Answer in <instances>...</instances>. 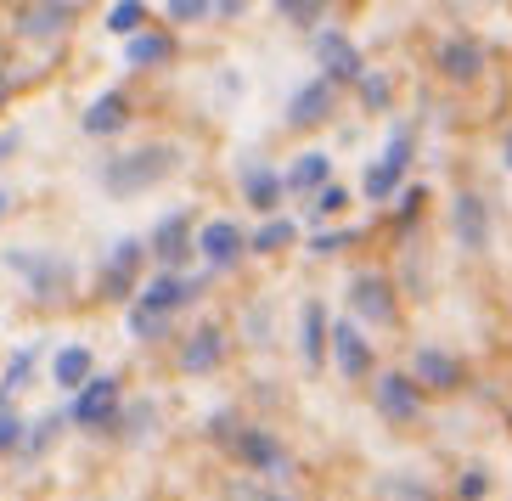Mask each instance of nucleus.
<instances>
[{
	"instance_id": "nucleus-20",
	"label": "nucleus",
	"mask_w": 512,
	"mask_h": 501,
	"mask_svg": "<svg viewBox=\"0 0 512 501\" xmlns=\"http://www.w3.org/2000/svg\"><path fill=\"white\" fill-rule=\"evenodd\" d=\"M197 248H203V259H209L214 271L237 265V254H242V231H237V220H209V226H203V237H197Z\"/></svg>"
},
{
	"instance_id": "nucleus-24",
	"label": "nucleus",
	"mask_w": 512,
	"mask_h": 501,
	"mask_svg": "<svg viewBox=\"0 0 512 501\" xmlns=\"http://www.w3.org/2000/svg\"><path fill=\"white\" fill-rule=\"evenodd\" d=\"M34 355H40V344L12 350V361H6V372H0V406H12V395H23V383L34 378Z\"/></svg>"
},
{
	"instance_id": "nucleus-40",
	"label": "nucleus",
	"mask_w": 512,
	"mask_h": 501,
	"mask_svg": "<svg viewBox=\"0 0 512 501\" xmlns=\"http://www.w3.org/2000/svg\"><path fill=\"white\" fill-rule=\"evenodd\" d=\"M287 17H293V23H316L321 12H316V6H287Z\"/></svg>"
},
{
	"instance_id": "nucleus-39",
	"label": "nucleus",
	"mask_w": 512,
	"mask_h": 501,
	"mask_svg": "<svg viewBox=\"0 0 512 501\" xmlns=\"http://www.w3.org/2000/svg\"><path fill=\"white\" fill-rule=\"evenodd\" d=\"M344 243H349L344 231H332V237H310V248H316V254H338Z\"/></svg>"
},
{
	"instance_id": "nucleus-25",
	"label": "nucleus",
	"mask_w": 512,
	"mask_h": 501,
	"mask_svg": "<svg viewBox=\"0 0 512 501\" xmlns=\"http://www.w3.org/2000/svg\"><path fill=\"white\" fill-rule=\"evenodd\" d=\"M242 192H248V203H254V209L271 214L276 203H282V175H276V169H254V175L242 181Z\"/></svg>"
},
{
	"instance_id": "nucleus-15",
	"label": "nucleus",
	"mask_w": 512,
	"mask_h": 501,
	"mask_svg": "<svg viewBox=\"0 0 512 501\" xmlns=\"http://www.w3.org/2000/svg\"><path fill=\"white\" fill-rule=\"evenodd\" d=\"M332 350H338V372L344 378H366L372 372V344L361 338L355 321H332Z\"/></svg>"
},
{
	"instance_id": "nucleus-5",
	"label": "nucleus",
	"mask_w": 512,
	"mask_h": 501,
	"mask_svg": "<svg viewBox=\"0 0 512 501\" xmlns=\"http://www.w3.org/2000/svg\"><path fill=\"white\" fill-rule=\"evenodd\" d=\"M451 231H456V243H462L467 254H484V248H490V203H484L479 192H456Z\"/></svg>"
},
{
	"instance_id": "nucleus-36",
	"label": "nucleus",
	"mask_w": 512,
	"mask_h": 501,
	"mask_svg": "<svg viewBox=\"0 0 512 501\" xmlns=\"http://www.w3.org/2000/svg\"><path fill=\"white\" fill-rule=\"evenodd\" d=\"M164 327L169 321H158V316H130V338H147V344L152 338H164Z\"/></svg>"
},
{
	"instance_id": "nucleus-16",
	"label": "nucleus",
	"mask_w": 512,
	"mask_h": 501,
	"mask_svg": "<svg viewBox=\"0 0 512 501\" xmlns=\"http://www.w3.org/2000/svg\"><path fill=\"white\" fill-rule=\"evenodd\" d=\"M439 68H445V79H456V85H473V79L484 74V46L467 40V34H456V40L439 46Z\"/></svg>"
},
{
	"instance_id": "nucleus-11",
	"label": "nucleus",
	"mask_w": 512,
	"mask_h": 501,
	"mask_svg": "<svg viewBox=\"0 0 512 501\" xmlns=\"http://www.w3.org/2000/svg\"><path fill=\"white\" fill-rule=\"evenodd\" d=\"M377 411L389 423H417L422 417V389L406 378V372H383L377 378Z\"/></svg>"
},
{
	"instance_id": "nucleus-33",
	"label": "nucleus",
	"mask_w": 512,
	"mask_h": 501,
	"mask_svg": "<svg viewBox=\"0 0 512 501\" xmlns=\"http://www.w3.org/2000/svg\"><path fill=\"white\" fill-rule=\"evenodd\" d=\"M484 490H490V479H484L479 468H467L462 479H456V501H484Z\"/></svg>"
},
{
	"instance_id": "nucleus-30",
	"label": "nucleus",
	"mask_w": 512,
	"mask_h": 501,
	"mask_svg": "<svg viewBox=\"0 0 512 501\" xmlns=\"http://www.w3.org/2000/svg\"><path fill=\"white\" fill-rule=\"evenodd\" d=\"M23 451V417H17V406H0V456Z\"/></svg>"
},
{
	"instance_id": "nucleus-35",
	"label": "nucleus",
	"mask_w": 512,
	"mask_h": 501,
	"mask_svg": "<svg viewBox=\"0 0 512 501\" xmlns=\"http://www.w3.org/2000/svg\"><path fill=\"white\" fill-rule=\"evenodd\" d=\"M344 203H349L344 186H321V192H316V214H338Z\"/></svg>"
},
{
	"instance_id": "nucleus-17",
	"label": "nucleus",
	"mask_w": 512,
	"mask_h": 501,
	"mask_svg": "<svg viewBox=\"0 0 512 501\" xmlns=\"http://www.w3.org/2000/svg\"><path fill=\"white\" fill-rule=\"evenodd\" d=\"M332 85L327 79H310V85H299V91H293V102H287V124H293V130H310V124H321L332 113Z\"/></svg>"
},
{
	"instance_id": "nucleus-22",
	"label": "nucleus",
	"mask_w": 512,
	"mask_h": 501,
	"mask_svg": "<svg viewBox=\"0 0 512 501\" xmlns=\"http://www.w3.org/2000/svg\"><path fill=\"white\" fill-rule=\"evenodd\" d=\"M91 361H96V355L85 350V344H62L57 361H51V378H57V389H74V395H79V389H85V383L96 378Z\"/></svg>"
},
{
	"instance_id": "nucleus-32",
	"label": "nucleus",
	"mask_w": 512,
	"mask_h": 501,
	"mask_svg": "<svg viewBox=\"0 0 512 501\" xmlns=\"http://www.w3.org/2000/svg\"><path fill=\"white\" fill-rule=\"evenodd\" d=\"M62 434V417H46V423L34 428V434H23V456H40V451H51V440Z\"/></svg>"
},
{
	"instance_id": "nucleus-29",
	"label": "nucleus",
	"mask_w": 512,
	"mask_h": 501,
	"mask_svg": "<svg viewBox=\"0 0 512 501\" xmlns=\"http://www.w3.org/2000/svg\"><path fill=\"white\" fill-rule=\"evenodd\" d=\"M355 85H361V102L372 107V113H383V107H389V74H377V68H372V74H361Z\"/></svg>"
},
{
	"instance_id": "nucleus-38",
	"label": "nucleus",
	"mask_w": 512,
	"mask_h": 501,
	"mask_svg": "<svg viewBox=\"0 0 512 501\" xmlns=\"http://www.w3.org/2000/svg\"><path fill=\"white\" fill-rule=\"evenodd\" d=\"M417 209H422V186H411L406 198H400V226H406V220H417Z\"/></svg>"
},
{
	"instance_id": "nucleus-7",
	"label": "nucleus",
	"mask_w": 512,
	"mask_h": 501,
	"mask_svg": "<svg viewBox=\"0 0 512 501\" xmlns=\"http://www.w3.org/2000/svg\"><path fill=\"white\" fill-rule=\"evenodd\" d=\"M68 417H74L79 428H102V423H113L119 417V378H91L85 389L74 395V406H68Z\"/></svg>"
},
{
	"instance_id": "nucleus-41",
	"label": "nucleus",
	"mask_w": 512,
	"mask_h": 501,
	"mask_svg": "<svg viewBox=\"0 0 512 501\" xmlns=\"http://www.w3.org/2000/svg\"><path fill=\"white\" fill-rule=\"evenodd\" d=\"M6 209H12V192H6V186H0V220H6Z\"/></svg>"
},
{
	"instance_id": "nucleus-21",
	"label": "nucleus",
	"mask_w": 512,
	"mask_h": 501,
	"mask_svg": "<svg viewBox=\"0 0 512 501\" xmlns=\"http://www.w3.org/2000/svg\"><path fill=\"white\" fill-rule=\"evenodd\" d=\"M124 124H130V102L119 91H102L85 107V136H119Z\"/></svg>"
},
{
	"instance_id": "nucleus-2",
	"label": "nucleus",
	"mask_w": 512,
	"mask_h": 501,
	"mask_svg": "<svg viewBox=\"0 0 512 501\" xmlns=\"http://www.w3.org/2000/svg\"><path fill=\"white\" fill-rule=\"evenodd\" d=\"M406 169H411V130H394L389 147H383V158H377V164H366L361 192H366L372 203L394 198V192H400V181H406Z\"/></svg>"
},
{
	"instance_id": "nucleus-13",
	"label": "nucleus",
	"mask_w": 512,
	"mask_h": 501,
	"mask_svg": "<svg viewBox=\"0 0 512 501\" xmlns=\"http://www.w3.org/2000/svg\"><path fill=\"white\" fill-rule=\"evenodd\" d=\"M68 23H74V6H57V0H46V6H23V12L12 17V29L23 34V40H57Z\"/></svg>"
},
{
	"instance_id": "nucleus-4",
	"label": "nucleus",
	"mask_w": 512,
	"mask_h": 501,
	"mask_svg": "<svg viewBox=\"0 0 512 501\" xmlns=\"http://www.w3.org/2000/svg\"><path fill=\"white\" fill-rule=\"evenodd\" d=\"M316 62H321V79H327L332 91L366 74V68H361V51H355V40H349V34H338V29H321V34H316Z\"/></svg>"
},
{
	"instance_id": "nucleus-27",
	"label": "nucleus",
	"mask_w": 512,
	"mask_h": 501,
	"mask_svg": "<svg viewBox=\"0 0 512 501\" xmlns=\"http://www.w3.org/2000/svg\"><path fill=\"white\" fill-rule=\"evenodd\" d=\"M293 237H299V220H287V214H271V220H265V226L254 231V248H259V254H276V248H287Z\"/></svg>"
},
{
	"instance_id": "nucleus-43",
	"label": "nucleus",
	"mask_w": 512,
	"mask_h": 501,
	"mask_svg": "<svg viewBox=\"0 0 512 501\" xmlns=\"http://www.w3.org/2000/svg\"><path fill=\"white\" fill-rule=\"evenodd\" d=\"M265 501H287V496H265Z\"/></svg>"
},
{
	"instance_id": "nucleus-18",
	"label": "nucleus",
	"mask_w": 512,
	"mask_h": 501,
	"mask_svg": "<svg viewBox=\"0 0 512 501\" xmlns=\"http://www.w3.org/2000/svg\"><path fill=\"white\" fill-rule=\"evenodd\" d=\"M411 361L417 366H411L406 378L417 383V389L422 383H428V389H456V383H462V361H456L451 350H417Z\"/></svg>"
},
{
	"instance_id": "nucleus-1",
	"label": "nucleus",
	"mask_w": 512,
	"mask_h": 501,
	"mask_svg": "<svg viewBox=\"0 0 512 501\" xmlns=\"http://www.w3.org/2000/svg\"><path fill=\"white\" fill-rule=\"evenodd\" d=\"M175 169H181V152L164 147V141L130 147V152H119V158L102 169V192L107 198H141L147 186H158L164 175H175Z\"/></svg>"
},
{
	"instance_id": "nucleus-31",
	"label": "nucleus",
	"mask_w": 512,
	"mask_h": 501,
	"mask_svg": "<svg viewBox=\"0 0 512 501\" xmlns=\"http://www.w3.org/2000/svg\"><path fill=\"white\" fill-rule=\"evenodd\" d=\"M383 496L389 501H434V490L422 479H383Z\"/></svg>"
},
{
	"instance_id": "nucleus-42",
	"label": "nucleus",
	"mask_w": 512,
	"mask_h": 501,
	"mask_svg": "<svg viewBox=\"0 0 512 501\" xmlns=\"http://www.w3.org/2000/svg\"><path fill=\"white\" fill-rule=\"evenodd\" d=\"M507 169H512V130H507Z\"/></svg>"
},
{
	"instance_id": "nucleus-28",
	"label": "nucleus",
	"mask_w": 512,
	"mask_h": 501,
	"mask_svg": "<svg viewBox=\"0 0 512 501\" xmlns=\"http://www.w3.org/2000/svg\"><path fill=\"white\" fill-rule=\"evenodd\" d=\"M141 23H147V6H141V0H124V6L107 12V29H113V34H136Z\"/></svg>"
},
{
	"instance_id": "nucleus-3",
	"label": "nucleus",
	"mask_w": 512,
	"mask_h": 501,
	"mask_svg": "<svg viewBox=\"0 0 512 501\" xmlns=\"http://www.w3.org/2000/svg\"><path fill=\"white\" fill-rule=\"evenodd\" d=\"M6 271H12L34 299H57L62 293V259L46 254V248H12V254H6Z\"/></svg>"
},
{
	"instance_id": "nucleus-6",
	"label": "nucleus",
	"mask_w": 512,
	"mask_h": 501,
	"mask_svg": "<svg viewBox=\"0 0 512 501\" xmlns=\"http://www.w3.org/2000/svg\"><path fill=\"white\" fill-rule=\"evenodd\" d=\"M197 293H203V282H186V276H152L147 288H141V299H136V316H158V321H169V310H181V304H192Z\"/></svg>"
},
{
	"instance_id": "nucleus-37",
	"label": "nucleus",
	"mask_w": 512,
	"mask_h": 501,
	"mask_svg": "<svg viewBox=\"0 0 512 501\" xmlns=\"http://www.w3.org/2000/svg\"><path fill=\"white\" fill-rule=\"evenodd\" d=\"M141 428H152V400H136V411H130V428H124V434H141Z\"/></svg>"
},
{
	"instance_id": "nucleus-14",
	"label": "nucleus",
	"mask_w": 512,
	"mask_h": 501,
	"mask_svg": "<svg viewBox=\"0 0 512 501\" xmlns=\"http://www.w3.org/2000/svg\"><path fill=\"white\" fill-rule=\"evenodd\" d=\"M141 259H147V248L136 243V237H124L119 248H113V254H107V265H102V293L107 299H124V293H130V282H136V271H141Z\"/></svg>"
},
{
	"instance_id": "nucleus-10",
	"label": "nucleus",
	"mask_w": 512,
	"mask_h": 501,
	"mask_svg": "<svg viewBox=\"0 0 512 501\" xmlns=\"http://www.w3.org/2000/svg\"><path fill=\"white\" fill-rule=\"evenodd\" d=\"M147 254L164 265V276H175L186 265V254H192V220H186V214H164V220H158V231H152Z\"/></svg>"
},
{
	"instance_id": "nucleus-26",
	"label": "nucleus",
	"mask_w": 512,
	"mask_h": 501,
	"mask_svg": "<svg viewBox=\"0 0 512 501\" xmlns=\"http://www.w3.org/2000/svg\"><path fill=\"white\" fill-rule=\"evenodd\" d=\"M299 327H304V366H321V338H327V310H321V304H304Z\"/></svg>"
},
{
	"instance_id": "nucleus-34",
	"label": "nucleus",
	"mask_w": 512,
	"mask_h": 501,
	"mask_svg": "<svg viewBox=\"0 0 512 501\" xmlns=\"http://www.w3.org/2000/svg\"><path fill=\"white\" fill-rule=\"evenodd\" d=\"M169 17L175 23H203L209 17V0H169Z\"/></svg>"
},
{
	"instance_id": "nucleus-12",
	"label": "nucleus",
	"mask_w": 512,
	"mask_h": 501,
	"mask_svg": "<svg viewBox=\"0 0 512 501\" xmlns=\"http://www.w3.org/2000/svg\"><path fill=\"white\" fill-rule=\"evenodd\" d=\"M226 361V333L220 327H192V338L181 344V372L186 378H203Z\"/></svg>"
},
{
	"instance_id": "nucleus-19",
	"label": "nucleus",
	"mask_w": 512,
	"mask_h": 501,
	"mask_svg": "<svg viewBox=\"0 0 512 501\" xmlns=\"http://www.w3.org/2000/svg\"><path fill=\"white\" fill-rule=\"evenodd\" d=\"M321 186H332V158L327 152H299L282 175V192H310L316 198Z\"/></svg>"
},
{
	"instance_id": "nucleus-8",
	"label": "nucleus",
	"mask_w": 512,
	"mask_h": 501,
	"mask_svg": "<svg viewBox=\"0 0 512 501\" xmlns=\"http://www.w3.org/2000/svg\"><path fill=\"white\" fill-rule=\"evenodd\" d=\"M349 310H355L361 321H372V327H389V321L400 316L394 288L383 282V276H355V282H349Z\"/></svg>"
},
{
	"instance_id": "nucleus-9",
	"label": "nucleus",
	"mask_w": 512,
	"mask_h": 501,
	"mask_svg": "<svg viewBox=\"0 0 512 501\" xmlns=\"http://www.w3.org/2000/svg\"><path fill=\"white\" fill-rule=\"evenodd\" d=\"M231 451H237L248 468L271 473V479H282V473L293 468V462H287V451H282V440H276V434H265V428H237Z\"/></svg>"
},
{
	"instance_id": "nucleus-23",
	"label": "nucleus",
	"mask_w": 512,
	"mask_h": 501,
	"mask_svg": "<svg viewBox=\"0 0 512 501\" xmlns=\"http://www.w3.org/2000/svg\"><path fill=\"white\" fill-rule=\"evenodd\" d=\"M164 57H169V34H158V29H136L124 40V62L130 68H152V62H164Z\"/></svg>"
}]
</instances>
